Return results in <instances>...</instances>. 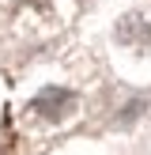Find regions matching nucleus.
Returning a JSON list of instances; mask_svg holds the SVG:
<instances>
[{"label":"nucleus","instance_id":"f257e3e1","mask_svg":"<svg viewBox=\"0 0 151 155\" xmlns=\"http://www.w3.org/2000/svg\"><path fill=\"white\" fill-rule=\"evenodd\" d=\"M72 110H76V95L64 91V87H45L42 95L34 98V114H42V117H49V121H64Z\"/></svg>","mask_w":151,"mask_h":155},{"label":"nucleus","instance_id":"f03ea898","mask_svg":"<svg viewBox=\"0 0 151 155\" xmlns=\"http://www.w3.org/2000/svg\"><path fill=\"white\" fill-rule=\"evenodd\" d=\"M117 38H121V42H128V45H136V42L147 45V42H151V27H147L143 15H125L121 27H117Z\"/></svg>","mask_w":151,"mask_h":155}]
</instances>
